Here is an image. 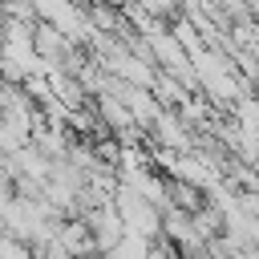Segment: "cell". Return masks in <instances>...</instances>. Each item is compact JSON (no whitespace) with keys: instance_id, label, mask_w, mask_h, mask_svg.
Masks as SVG:
<instances>
[{"instance_id":"cell-3","label":"cell","mask_w":259,"mask_h":259,"mask_svg":"<svg viewBox=\"0 0 259 259\" xmlns=\"http://www.w3.org/2000/svg\"><path fill=\"white\" fill-rule=\"evenodd\" d=\"M85 219H89V227H93V243H97V251H101V255H109V251H113V243L125 235V223H121L117 206H113V202H101V206L85 210Z\"/></svg>"},{"instance_id":"cell-6","label":"cell","mask_w":259,"mask_h":259,"mask_svg":"<svg viewBox=\"0 0 259 259\" xmlns=\"http://www.w3.org/2000/svg\"><path fill=\"white\" fill-rule=\"evenodd\" d=\"M150 89H154V97H158L162 105H174V109L190 97V89H186L174 73H166V69H158V77H154V85H150Z\"/></svg>"},{"instance_id":"cell-5","label":"cell","mask_w":259,"mask_h":259,"mask_svg":"<svg viewBox=\"0 0 259 259\" xmlns=\"http://www.w3.org/2000/svg\"><path fill=\"white\" fill-rule=\"evenodd\" d=\"M93 101H97V113H101V121H105V125H109L113 134H117V130H125V125L134 121L130 105H125V101H121L117 93H97Z\"/></svg>"},{"instance_id":"cell-8","label":"cell","mask_w":259,"mask_h":259,"mask_svg":"<svg viewBox=\"0 0 259 259\" xmlns=\"http://www.w3.org/2000/svg\"><path fill=\"white\" fill-rule=\"evenodd\" d=\"M109 255H113V259H146V255H150V239L138 235V231H125V235L113 243Z\"/></svg>"},{"instance_id":"cell-2","label":"cell","mask_w":259,"mask_h":259,"mask_svg":"<svg viewBox=\"0 0 259 259\" xmlns=\"http://www.w3.org/2000/svg\"><path fill=\"white\" fill-rule=\"evenodd\" d=\"M150 142L170 146V150H194V146H198V130L182 117V109L166 105V109L158 113V121L150 125Z\"/></svg>"},{"instance_id":"cell-4","label":"cell","mask_w":259,"mask_h":259,"mask_svg":"<svg viewBox=\"0 0 259 259\" xmlns=\"http://www.w3.org/2000/svg\"><path fill=\"white\" fill-rule=\"evenodd\" d=\"M32 45H36V53H40L45 61H65V53H69L77 40H69V32H61L53 20H36V28H32Z\"/></svg>"},{"instance_id":"cell-1","label":"cell","mask_w":259,"mask_h":259,"mask_svg":"<svg viewBox=\"0 0 259 259\" xmlns=\"http://www.w3.org/2000/svg\"><path fill=\"white\" fill-rule=\"evenodd\" d=\"M113 206H117L125 231H138V235H146V239L162 235V210H158L154 202H146V198H142L130 182H121V178H117V186H113Z\"/></svg>"},{"instance_id":"cell-9","label":"cell","mask_w":259,"mask_h":259,"mask_svg":"<svg viewBox=\"0 0 259 259\" xmlns=\"http://www.w3.org/2000/svg\"><path fill=\"white\" fill-rule=\"evenodd\" d=\"M150 16H162V20H170V16H178V8H182V0H138Z\"/></svg>"},{"instance_id":"cell-7","label":"cell","mask_w":259,"mask_h":259,"mask_svg":"<svg viewBox=\"0 0 259 259\" xmlns=\"http://www.w3.org/2000/svg\"><path fill=\"white\" fill-rule=\"evenodd\" d=\"M170 28H174V36H178V45H182V49H186L190 57H194V53H198V49L206 45V36H202V28H198L194 20H186L182 12L174 16V24H170Z\"/></svg>"}]
</instances>
